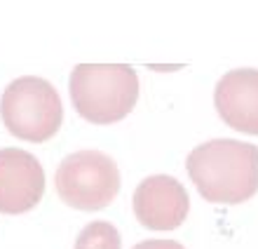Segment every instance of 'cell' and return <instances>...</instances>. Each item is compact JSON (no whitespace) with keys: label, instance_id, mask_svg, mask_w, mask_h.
Instances as JSON below:
<instances>
[{"label":"cell","instance_id":"4","mask_svg":"<svg viewBox=\"0 0 258 249\" xmlns=\"http://www.w3.org/2000/svg\"><path fill=\"white\" fill-rule=\"evenodd\" d=\"M56 193L68 207L94 212L108 207L120 190V169L108 153L82 148L68 153L54 174Z\"/></svg>","mask_w":258,"mask_h":249},{"label":"cell","instance_id":"6","mask_svg":"<svg viewBox=\"0 0 258 249\" xmlns=\"http://www.w3.org/2000/svg\"><path fill=\"white\" fill-rule=\"evenodd\" d=\"M45 193V169L33 153L17 146L0 148V212L24 214Z\"/></svg>","mask_w":258,"mask_h":249},{"label":"cell","instance_id":"8","mask_svg":"<svg viewBox=\"0 0 258 249\" xmlns=\"http://www.w3.org/2000/svg\"><path fill=\"white\" fill-rule=\"evenodd\" d=\"M120 247H122L120 230L110 221L99 219V221H89L80 230L73 249H120Z\"/></svg>","mask_w":258,"mask_h":249},{"label":"cell","instance_id":"2","mask_svg":"<svg viewBox=\"0 0 258 249\" xmlns=\"http://www.w3.org/2000/svg\"><path fill=\"white\" fill-rule=\"evenodd\" d=\"M75 111L89 122L127 118L139 99V75L129 64H78L68 80Z\"/></svg>","mask_w":258,"mask_h":249},{"label":"cell","instance_id":"3","mask_svg":"<svg viewBox=\"0 0 258 249\" xmlns=\"http://www.w3.org/2000/svg\"><path fill=\"white\" fill-rule=\"evenodd\" d=\"M0 118L7 132L26 141H47L59 132L63 104L56 87L38 75L14 78L0 96Z\"/></svg>","mask_w":258,"mask_h":249},{"label":"cell","instance_id":"1","mask_svg":"<svg viewBox=\"0 0 258 249\" xmlns=\"http://www.w3.org/2000/svg\"><path fill=\"white\" fill-rule=\"evenodd\" d=\"M185 169L204 200L239 205L258 190V146L239 139H209L188 153Z\"/></svg>","mask_w":258,"mask_h":249},{"label":"cell","instance_id":"5","mask_svg":"<svg viewBox=\"0 0 258 249\" xmlns=\"http://www.w3.org/2000/svg\"><path fill=\"white\" fill-rule=\"evenodd\" d=\"M190 197L176 176H146L134 190V214L143 228L174 230L185 221Z\"/></svg>","mask_w":258,"mask_h":249},{"label":"cell","instance_id":"9","mask_svg":"<svg viewBox=\"0 0 258 249\" xmlns=\"http://www.w3.org/2000/svg\"><path fill=\"white\" fill-rule=\"evenodd\" d=\"M132 249H185L181 242L176 240H162V237H157V240H141L139 244H134Z\"/></svg>","mask_w":258,"mask_h":249},{"label":"cell","instance_id":"7","mask_svg":"<svg viewBox=\"0 0 258 249\" xmlns=\"http://www.w3.org/2000/svg\"><path fill=\"white\" fill-rule=\"evenodd\" d=\"M214 104L225 125L244 134H258V68L242 66L221 75Z\"/></svg>","mask_w":258,"mask_h":249}]
</instances>
